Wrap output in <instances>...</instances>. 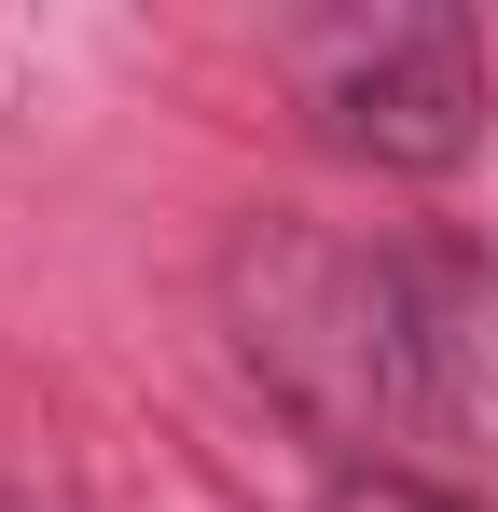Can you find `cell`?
Wrapping results in <instances>:
<instances>
[{
	"instance_id": "277c9868",
	"label": "cell",
	"mask_w": 498,
	"mask_h": 512,
	"mask_svg": "<svg viewBox=\"0 0 498 512\" xmlns=\"http://www.w3.org/2000/svg\"><path fill=\"white\" fill-rule=\"evenodd\" d=\"M0 512H42V499H14V485H0Z\"/></svg>"
},
{
	"instance_id": "7a4b0ae2",
	"label": "cell",
	"mask_w": 498,
	"mask_h": 512,
	"mask_svg": "<svg viewBox=\"0 0 498 512\" xmlns=\"http://www.w3.org/2000/svg\"><path fill=\"white\" fill-rule=\"evenodd\" d=\"M305 70V111H319L332 153L360 167L443 180L471 139H485V28L457 0H388V14H332L291 42Z\"/></svg>"
},
{
	"instance_id": "6da1fadb",
	"label": "cell",
	"mask_w": 498,
	"mask_h": 512,
	"mask_svg": "<svg viewBox=\"0 0 498 512\" xmlns=\"http://www.w3.org/2000/svg\"><path fill=\"white\" fill-rule=\"evenodd\" d=\"M236 360L319 429L346 471H402V443L471 416V277L443 250H374L332 222H249L222 250Z\"/></svg>"
},
{
	"instance_id": "3957f363",
	"label": "cell",
	"mask_w": 498,
	"mask_h": 512,
	"mask_svg": "<svg viewBox=\"0 0 498 512\" xmlns=\"http://www.w3.org/2000/svg\"><path fill=\"white\" fill-rule=\"evenodd\" d=\"M319 512H471V499H443V485H415V471H346Z\"/></svg>"
}]
</instances>
